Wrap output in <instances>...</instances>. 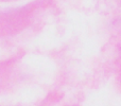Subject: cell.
I'll use <instances>...</instances> for the list:
<instances>
[{
	"label": "cell",
	"instance_id": "1",
	"mask_svg": "<svg viewBox=\"0 0 121 106\" xmlns=\"http://www.w3.org/2000/svg\"><path fill=\"white\" fill-rule=\"evenodd\" d=\"M0 106H1V105H0Z\"/></svg>",
	"mask_w": 121,
	"mask_h": 106
}]
</instances>
